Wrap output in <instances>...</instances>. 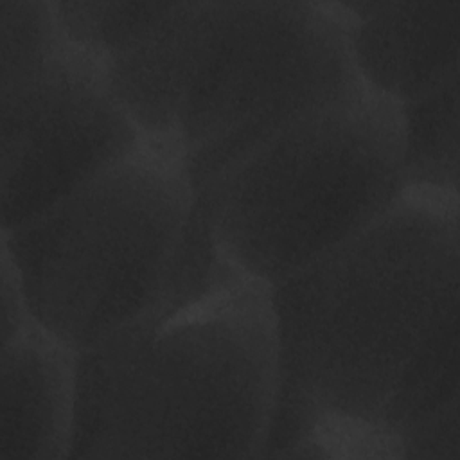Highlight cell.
<instances>
[{"label":"cell","mask_w":460,"mask_h":460,"mask_svg":"<svg viewBox=\"0 0 460 460\" xmlns=\"http://www.w3.org/2000/svg\"><path fill=\"white\" fill-rule=\"evenodd\" d=\"M458 196L404 190L372 225L270 288L279 394L262 456L383 447L406 368L458 313Z\"/></svg>","instance_id":"obj_1"},{"label":"cell","mask_w":460,"mask_h":460,"mask_svg":"<svg viewBox=\"0 0 460 460\" xmlns=\"http://www.w3.org/2000/svg\"><path fill=\"white\" fill-rule=\"evenodd\" d=\"M104 70L144 142L172 151L194 190L365 90L338 2H172Z\"/></svg>","instance_id":"obj_2"},{"label":"cell","mask_w":460,"mask_h":460,"mask_svg":"<svg viewBox=\"0 0 460 460\" xmlns=\"http://www.w3.org/2000/svg\"><path fill=\"white\" fill-rule=\"evenodd\" d=\"M277 394L270 289L241 277L77 352L68 458H257Z\"/></svg>","instance_id":"obj_3"},{"label":"cell","mask_w":460,"mask_h":460,"mask_svg":"<svg viewBox=\"0 0 460 460\" xmlns=\"http://www.w3.org/2000/svg\"><path fill=\"white\" fill-rule=\"evenodd\" d=\"M404 190L399 106L363 90L293 122L194 192L221 255L270 289Z\"/></svg>","instance_id":"obj_4"},{"label":"cell","mask_w":460,"mask_h":460,"mask_svg":"<svg viewBox=\"0 0 460 460\" xmlns=\"http://www.w3.org/2000/svg\"><path fill=\"white\" fill-rule=\"evenodd\" d=\"M194 196L181 160L146 142L38 217L2 230L31 322L77 354L147 313Z\"/></svg>","instance_id":"obj_5"},{"label":"cell","mask_w":460,"mask_h":460,"mask_svg":"<svg viewBox=\"0 0 460 460\" xmlns=\"http://www.w3.org/2000/svg\"><path fill=\"white\" fill-rule=\"evenodd\" d=\"M144 144L102 59L65 43L36 72L0 88L2 230L38 217Z\"/></svg>","instance_id":"obj_6"},{"label":"cell","mask_w":460,"mask_h":460,"mask_svg":"<svg viewBox=\"0 0 460 460\" xmlns=\"http://www.w3.org/2000/svg\"><path fill=\"white\" fill-rule=\"evenodd\" d=\"M365 90L394 104L460 74V0L338 2Z\"/></svg>","instance_id":"obj_7"},{"label":"cell","mask_w":460,"mask_h":460,"mask_svg":"<svg viewBox=\"0 0 460 460\" xmlns=\"http://www.w3.org/2000/svg\"><path fill=\"white\" fill-rule=\"evenodd\" d=\"M0 349V460L68 458L77 354L32 322Z\"/></svg>","instance_id":"obj_8"},{"label":"cell","mask_w":460,"mask_h":460,"mask_svg":"<svg viewBox=\"0 0 460 460\" xmlns=\"http://www.w3.org/2000/svg\"><path fill=\"white\" fill-rule=\"evenodd\" d=\"M458 75L399 104L406 190L458 196Z\"/></svg>","instance_id":"obj_9"},{"label":"cell","mask_w":460,"mask_h":460,"mask_svg":"<svg viewBox=\"0 0 460 460\" xmlns=\"http://www.w3.org/2000/svg\"><path fill=\"white\" fill-rule=\"evenodd\" d=\"M52 7L65 43L106 61L135 45L172 2L52 0Z\"/></svg>","instance_id":"obj_10"},{"label":"cell","mask_w":460,"mask_h":460,"mask_svg":"<svg viewBox=\"0 0 460 460\" xmlns=\"http://www.w3.org/2000/svg\"><path fill=\"white\" fill-rule=\"evenodd\" d=\"M0 88L36 72L65 45L52 0H0Z\"/></svg>","instance_id":"obj_11"},{"label":"cell","mask_w":460,"mask_h":460,"mask_svg":"<svg viewBox=\"0 0 460 460\" xmlns=\"http://www.w3.org/2000/svg\"><path fill=\"white\" fill-rule=\"evenodd\" d=\"M395 456L401 458H460V424L458 408H453L420 428L413 429L397 442Z\"/></svg>","instance_id":"obj_12"},{"label":"cell","mask_w":460,"mask_h":460,"mask_svg":"<svg viewBox=\"0 0 460 460\" xmlns=\"http://www.w3.org/2000/svg\"><path fill=\"white\" fill-rule=\"evenodd\" d=\"M27 323H31L20 282L13 271L9 261L2 255V323L0 341H7L18 334Z\"/></svg>","instance_id":"obj_13"}]
</instances>
